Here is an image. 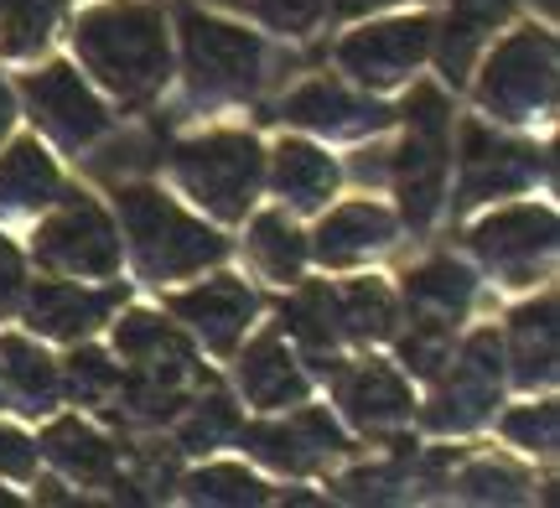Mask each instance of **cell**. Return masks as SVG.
<instances>
[{
    "label": "cell",
    "mask_w": 560,
    "mask_h": 508,
    "mask_svg": "<svg viewBox=\"0 0 560 508\" xmlns=\"http://www.w3.org/2000/svg\"><path fill=\"white\" fill-rule=\"evenodd\" d=\"M120 32L115 47L104 42H83L89 58L104 68V79L125 88V94H145L166 79V47H161V32H156V16L151 11H120Z\"/></svg>",
    "instance_id": "1"
},
{
    "label": "cell",
    "mask_w": 560,
    "mask_h": 508,
    "mask_svg": "<svg viewBox=\"0 0 560 508\" xmlns=\"http://www.w3.org/2000/svg\"><path fill=\"white\" fill-rule=\"evenodd\" d=\"M182 172H187V182L198 187L213 208L240 213V198L255 182V141H244V135H213V141H202V145H187L182 151Z\"/></svg>",
    "instance_id": "2"
},
{
    "label": "cell",
    "mask_w": 560,
    "mask_h": 508,
    "mask_svg": "<svg viewBox=\"0 0 560 508\" xmlns=\"http://www.w3.org/2000/svg\"><path fill=\"white\" fill-rule=\"evenodd\" d=\"M32 99H37L42 120L52 125L58 135H68V141H89V135L104 125L100 104L83 94L79 79H73L68 68H47L42 79H32Z\"/></svg>",
    "instance_id": "3"
},
{
    "label": "cell",
    "mask_w": 560,
    "mask_h": 508,
    "mask_svg": "<svg viewBox=\"0 0 560 508\" xmlns=\"http://www.w3.org/2000/svg\"><path fill=\"white\" fill-rule=\"evenodd\" d=\"M192 52H198V68H208V79L249 83V68H255V42H244L240 32H229V26H208V21H192Z\"/></svg>",
    "instance_id": "4"
},
{
    "label": "cell",
    "mask_w": 560,
    "mask_h": 508,
    "mask_svg": "<svg viewBox=\"0 0 560 508\" xmlns=\"http://www.w3.org/2000/svg\"><path fill=\"white\" fill-rule=\"evenodd\" d=\"M62 0H0V47L26 52L47 42V26L58 21Z\"/></svg>",
    "instance_id": "5"
},
{
    "label": "cell",
    "mask_w": 560,
    "mask_h": 508,
    "mask_svg": "<svg viewBox=\"0 0 560 508\" xmlns=\"http://www.w3.org/2000/svg\"><path fill=\"white\" fill-rule=\"evenodd\" d=\"M109 296H79V291H68V285H42L37 302H32V317H37L47 332H73V327H89V317H100Z\"/></svg>",
    "instance_id": "6"
},
{
    "label": "cell",
    "mask_w": 560,
    "mask_h": 508,
    "mask_svg": "<svg viewBox=\"0 0 560 508\" xmlns=\"http://www.w3.org/2000/svg\"><path fill=\"white\" fill-rule=\"evenodd\" d=\"M177 311H187V317H208L213 338L229 343V332L249 317V296H244L240 285H208V291H198V296H182Z\"/></svg>",
    "instance_id": "7"
},
{
    "label": "cell",
    "mask_w": 560,
    "mask_h": 508,
    "mask_svg": "<svg viewBox=\"0 0 560 508\" xmlns=\"http://www.w3.org/2000/svg\"><path fill=\"white\" fill-rule=\"evenodd\" d=\"M47 447H52V457H62V462H79V472H104L109 468V447L83 426H58Z\"/></svg>",
    "instance_id": "8"
},
{
    "label": "cell",
    "mask_w": 560,
    "mask_h": 508,
    "mask_svg": "<svg viewBox=\"0 0 560 508\" xmlns=\"http://www.w3.org/2000/svg\"><path fill=\"white\" fill-rule=\"evenodd\" d=\"M255 249L260 255H270V270L276 275H291L301 260V245H296V234L280 224V218H260V228H255Z\"/></svg>",
    "instance_id": "9"
},
{
    "label": "cell",
    "mask_w": 560,
    "mask_h": 508,
    "mask_svg": "<svg viewBox=\"0 0 560 508\" xmlns=\"http://www.w3.org/2000/svg\"><path fill=\"white\" fill-rule=\"evenodd\" d=\"M0 468L5 472H32V447L21 441L16 430H0Z\"/></svg>",
    "instance_id": "10"
},
{
    "label": "cell",
    "mask_w": 560,
    "mask_h": 508,
    "mask_svg": "<svg viewBox=\"0 0 560 508\" xmlns=\"http://www.w3.org/2000/svg\"><path fill=\"white\" fill-rule=\"evenodd\" d=\"M11 281H16V260H11V249L0 245V306H5V291H11Z\"/></svg>",
    "instance_id": "11"
},
{
    "label": "cell",
    "mask_w": 560,
    "mask_h": 508,
    "mask_svg": "<svg viewBox=\"0 0 560 508\" xmlns=\"http://www.w3.org/2000/svg\"><path fill=\"white\" fill-rule=\"evenodd\" d=\"M5 125H11V94L0 88V130H5Z\"/></svg>",
    "instance_id": "12"
}]
</instances>
